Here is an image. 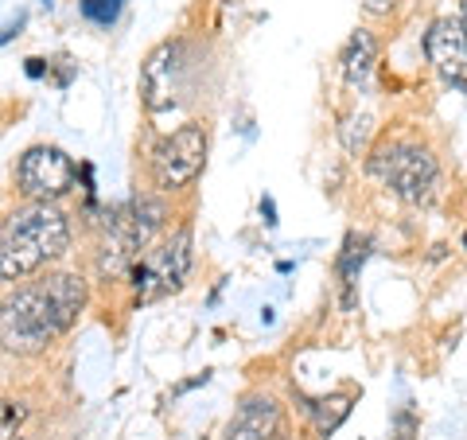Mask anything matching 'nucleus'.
Returning <instances> with one entry per match:
<instances>
[{
  "label": "nucleus",
  "instance_id": "nucleus-1",
  "mask_svg": "<svg viewBox=\"0 0 467 440\" xmlns=\"http://www.w3.org/2000/svg\"><path fill=\"white\" fill-rule=\"evenodd\" d=\"M86 308V281L78 273H47L24 281L0 300V347L16 359L51 351L78 324Z\"/></svg>",
  "mask_w": 467,
  "mask_h": 440
},
{
  "label": "nucleus",
  "instance_id": "nucleus-2",
  "mask_svg": "<svg viewBox=\"0 0 467 440\" xmlns=\"http://www.w3.org/2000/svg\"><path fill=\"white\" fill-rule=\"evenodd\" d=\"M70 215L58 203H24L0 223V281L43 273L70 249Z\"/></svg>",
  "mask_w": 467,
  "mask_h": 440
},
{
  "label": "nucleus",
  "instance_id": "nucleus-3",
  "mask_svg": "<svg viewBox=\"0 0 467 440\" xmlns=\"http://www.w3.org/2000/svg\"><path fill=\"white\" fill-rule=\"evenodd\" d=\"M367 172L405 203H429L436 180H441V164H436L432 149L417 141H382L367 160Z\"/></svg>",
  "mask_w": 467,
  "mask_h": 440
},
{
  "label": "nucleus",
  "instance_id": "nucleus-4",
  "mask_svg": "<svg viewBox=\"0 0 467 440\" xmlns=\"http://www.w3.org/2000/svg\"><path fill=\"white\" fill-rule=\"evenodd\" d=\"M152 183L156 192H183V187H192L199 180V172L207 168V129L199 121H187L180 125L175 133H168L164 141L152 149Z\"/></svg>",
  "mask_w": 467,
  "mask_h": 440
},
{
  "label": "nucleus",
  "instance_id": "nucleus-5",
  "mask_svg": "<svg viewBox=\"0 0 467 440\" xmlns=\"http://www.w3.org/2000/svg\"><path fill=\"white\" fill-rule=\"evenodd\" d=\"M75 156L63 152L58 144H32L16 164V187L27 203H58L75 192L78 183Z\"/></svg>",
  "mask_w": 467,
  "mask_h": 440
},
{
  "label": "nucleus",
  "instance_id": "nucleus-6",
  "mask_svg": "<svg viewBox=\"0 0 467 440\" xmlns=\"http://www.w3.org/2000/svg\"><path fill=\"white\" fill-rule=\"evenodd\" d=\"M195 266V254H192V226H180L171 238L152 249L144 261H137L133 269V285H137V297L140 300H156V297H168V292H180L183 281L192 277Z\"/></svg>",
  "mask_w": 467,
  "mask_h": 440
},
{
  "label": "nucleus",
  "instance_id": "nucleus-7",
  "mask_svg": "<svg viewBox=\"0 0 467 440\" xmlns=\"http://www.w3.org/2000/svg\"><path fill=\"white\" fill-rule=\"evenodd\" d=\"M187 43L183 39H164L160 47L149 51L140 67V98H144V110L152 117L171 110L180 101V90H183V75H187Z\"/></svg>",
  "mask_w": 467,
  "mask_h": 440
},
{
  "label": "nucleus",
  "instance_id": "nucleus-8",
  "mask_svg": "<svg viewBox=\"0 0 467 440\" xmlns=\"http://www.w3.org/2000/svg\"><path fill=\"white\" fill-rule=\"evenodd\" d=\"M425 58L432 70L441 75L448 90H463L467 94V32L460 20L441 16L429 24L425 32Z\"/></svg>",
  "mask_w": 467,
  "mask_h": 440
},
{
  "label": "nucleus",
  "instance_id": "nucleus-9",
  "mask_svg": "<svg viewBox=\"0 0 467 440\" xmlns=\"http://www.w3.org/2000/svg\"><path fill=\"white\" fill-rule=\"evenodd\" d=\"M223 440H288L276 398H269V393H245L238 409H234Z\"/></svg>",
  "mask_w": 467,
  "mask_h": 440
},
{
  "label": "nucleus",
  "instance_id": "nucleus-10",
  "mask_svg": "<svg viewBox=\"0 0 467 440\" xmlns=\"http://www.w3.org/2000/svg\"><path fill=\"white\" fill-rule=\"evenodd\" d=\"M339 70H343V82H347L350 94H367L370 90V79L378 70V39L367 32V27L350 32V39L343 43Z\"/></svg>",
  "mask_w": 467,
  "mask_h": 440
},
{
  "label": "nucleus",
  "instance_id": "nucleus-11",
  "mask_svg": "<svg viewBox=\"0 0 467 440\" xmlns=\"http://www.w3.org/2000/svg\"><path fill=\"white\" fill-rule=\"evenodd\" d=\"M367 257H370V238H367V234H358V230H350L343 238L339 257H335V277H339V304H343V312H350L355 300H358V273H362V266H367Z\"/></svg>",
  "mask_w": 467,
  "mask_h": 440
},
{
  "label": "nucleus",
  "instance_id": "nucleus-12",
  "mask_svg": "<svg viewBox=\"0 0 467 440\" xmlns=\"http://www.w3.org/2000/svg\"><path fill=\"white\" fill-rule=\"evenodd\" d=\"M304 409H308V417H312V424H316V436H331V433L350 417V409H355V398H350V393H331V398H312Z\"/></svg>",
  "mask_w": 467,
  "mask_h": 440
},
{
  "label": "nucleus",
  "instance_id": "nucleus-13",
  "mask_svg": "<svg viewBox=\"0 0 467 440\" xmlns=\"http://www.w3.org/2000/svg\"><path fill=\"white\" fill-rule=\"evenodd\" d=\"M370 125H374V117H370V113H350L347 121L339 125V141H343V152H347V156H358L362 149H367Z\"/></svg>",
  "mask_w": 467,
  "mask_h": 440
},
{
  "label": "nucleus",
  "instance_id": "nucleus-14",
  "mask_svg": "<svg viewBox=\"0 0 467 440\" xmlns=\"http://www.w3.org/2000/svg\"><path fill=\"white\" fill-rule=\"evenodd\" d=\"M121 8H125V0H78L82 20H90L94 27H113Z\"/></svg>",
  "mask_w": 467,
  "mask_h": 440
},
{
  "label": "nucleus",
  "instance_id": "nucleus-15",
  "mask_svg": "<svg viewBox=\"0 0 467 440\" xmlns=\"http://www.w3.org/2000/svg\"><path fill=\"white\" fill-rule=\"evenodd\" d=\"M24 417H27V409L20 402H5V398H0V440H16Z\"/></svg>",
  "mask_w": 467,
  "mask_h": 440
},
{
  "label": "nucleus",
  "instance_id": "nucleus-16",
  "mask_svg": "<svg viewBox=\"0 0 467 440\" xmlns=\"http://www.w3.org/2000/svg\"><path fill=\"white\" fill-rule=\"evenodd\" d=\"M417 433H420V417L409 405H401L398 414H393V421H389V436L393 440H417Z\"/></svg>",
  "mask_w": 467,
  "mask_h": 440
},
{
  "label": "nucleus",
  "instance_id": "nucleus-17",
  "mask_svg": "<svg viewBox=\"0 0 467 440\" xmlns=\"http://www.w3.org/2000/svg\"><path fill=\"white\" fill-rule=\"evenodd\" d=\"M362 8H367V16H374V20H386V16H393V8H398V0H362Z\"/></svg>",
  "mask_w": 467,
  "mask_h": 440
},
{
  "label": "nucleus",
  "instance_id": "nucleus-18",
  "mask_svg": "<svg viewBox=\"0 0 467 440\" xmlns=\"http://www.w3.org/2000/svg\"><path fill=\"white\" fill-rule=\"evenodd\" d=\"M47 70H51L47 58H24V75L27 79H47Z\"/></svg>",
  "mask_w": 467,
  "mask_h": 440
},
{
  "label": "nucleus",
  "instance_id": "nucleus-19",
  "mask_svg": "<svg viewBox=\"0 0 467 440\" xmlns=\"http://www.w3.org/2000/svg\"><path fill=\"white\" fill-rule=\"evenodd\" d=\"M24 24H27V16H24V12H20V16L12 20V24H5V32H0V47H5L8 39H16V36H20V27H24Z\"/></svg>",
  "mask_w": 467,
  "mask_h": 440
},
{
  "label": "nucleus",
  "instance_id": "nucleus-20",
  "mask_svg": "<svg viewBox=\"0 0 467 440\" xmlns=\"http://www.w3.org/2000/svg\"><path fill=\"white\" fill-rule=\"evenodd\" d=\"M261 218H265V226H276V203L269 195L261 199Z\"/></svg>",
  "mask_w": 467,
  "mask_h": 440
},
{
  "label": "nucleus",
  "instance_id": "nucleus-21",
  "mask_svg": "<svg viewBox=\"0 0 467 440\" xmlns=\"http://www.w3.org/2000/svg\"><path fill=\"white\" fill-rule=\"evenodd\" d=\"M460 24H463V32H467V0H463V16H460Z\"/></svg>",
  "mask_w": 467,
  "mask_h": 440
},
{
  "label": "nucleus",
  "instance_id": "nucleus-22",
  "mask_svg": "<svg viewBox=\"0 0 467 440\" xmlns=\"http://www.w3.org/2000/svg\"><path fill=\"white\" fill-rule=\"evenodd\" d=\"M43 5H51V0H43Z\"/></svg>",
  "mask_w": 467,
  "mask_h": 440
}]
</instances>
